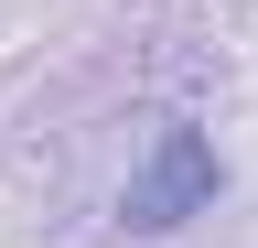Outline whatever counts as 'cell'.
<instances>
[{"mask_svg":"<svg viewBox=\"0 0 258 248\" xmlns=\"http://www.w3.org/2000/svg\"><path fill=\"white\" fill-rule=\"evenodd\" d=\"M215 194H226L215 140L194 130V119H161L151 151H140V173H129V194H118V227H129V237H172V227H194Z\"/></svg>","mask_w":258,"mask_h":248,"instance_id":"1","label":"cell"}]
</instances>
